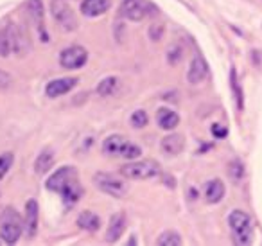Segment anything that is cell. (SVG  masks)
Returning <instances> with one entry per match:
<instances>
[{"instance_id": "cell-15", "label": "cell", "mask_w": 262, "mask_h": 246, "mask_svg": "<svg viewBox=\"0 0 262 246\" xmlns=\"http://www.w3.org/2000/svg\"><path fill=\"white\" fill-rule=\"evenodd\" d=\"M124 230H126V216H124V214H115V216H112L108 232H106V241L108 242L119 241V237L124 234Z\"/></svg>"}, {"instance_id": "cell-30", "label": "cell", "mask_w": 262, "mask_h": 246, "mask_svg": "<svg viewBox=\"0 0 262 246\" xmlns=\"http://www.w3.org/2000/svg\"><path fill=\"white\" fill-rule=\"evenodd\" d=\"M0 38H2V33H0Z\"/></svg>"}, {"instance_id": "cell-21", "label": "cell", "mask_w": 262, "mask_h": 246, "mask_svg": "<svg viewBox=\"0 0 262 246\" xmlns=\"http://www.w3.org/2000/svg\"><path fill=\"white\" fill-rule=\"evenodd\" d=\"M27 11H29L33 22L36 24L38 31H43V6H41V0H29L27 2Z\"/></svg>"}, {"instance_id": "cell-29", "label": "cell", "mask_w": 262, "mask_h": 246, "mask_svg": "<svg viewBox=\"0 0 262 246\" xmlns=\"http://www.w3.org/2000/svg\"><path fill=\"white\" fill-rule=\"evenodd\" d=\"M9 83H11V76L6 74L4 70H0V88H8Z\"/></svg>"}, {"instance_id": "cell-27", "label": "cell", "mask_w": 262, "mask_h": 246, "mask_svg": "<svg viewBox=\"0 0 262 246\" xmlns=\"http://www.w3.org/2000/svg\"><path fill=\"white\" fill-rule=\"evenodd\" d=\"M131 124H133V128H144L147 124V113L144 110H137L131 115Z\"/></svg>"}, {"instance_id": "cell-6", "label": "cell", "mask_w": 262, "mask_h": 246, "mask_svg": "<svg viewBox=\"0 0 262 246\" xmlns=\"http://www.w3.org/2000/svg\"><path fill=\"white\" fill-rule=\"evenodd\" d=\"M120 174L127 180H149L160 174V166L155 160H140V162H131L120 167Z\"/></svg>"}, {"instance_id": "cell-8", "label": "cell", "mask_w": 262, "mask_h": 246, "mask_svg": "<svg viewBox=\"0 0 262 246\" xmlns=\"http://www.w3.org/2000/svg\"><path fill=\"white\" fill-rule=\"evenodd\" d=\"M94 183L99 191L106 192L110 196H115V198H122L127 194V183L122 180H119L117 176L110 173H97L94 176Z\"/></svg>"}, {"instance_id": "cell-12", "label": "cell", "mask_w": 262, "mask_h": 246, "mask_svg": "<svg viewBox=\"0 0 262 246\" xmlns=\"http://www.w3.org/2000/svg\"><path fill=\"white\" fill-rule=\"evenodd\" d=\"M110 8H112V0H83L81 13L88 18H95V16L104 15Z\"/></svg>"}, {"instance_id": "cell-4", "label": "cell", "mask_w": 262, "mask_h": 246, "mask_svg": "<svg viewBox=\"0 0 262 246\" xmlns=\"http://www.w3.org/2000/svg\"><path fill=\"white\" fill-rule=\"evenodd\" d=\"M228 224L232 228L233 242L235 244H250L251 242V219L243 210H233L228 216Z\"/></svg>"}, {"instance_id": "cell-10", "label": "cell", "mask_w": 262, "mask_h": 246, "mask_svg": "<svg viewBox=\"0 0 262 246\" xmlns=\"http://www.w3.org/2000/svg\"><path fill=\"white\" fill-rule=\"evenodd\" d=\"M20 42H22V33H20L16 26L9 24L4 33H2V38H0V56L8 58L13 52L20 51Z\"/></svg>"}, {"instance_id": "cell-1", "label": "cell", "mask_w": 262, "mask_h": 246, "mask_svg": "<svg viewBox=\"0 0 262 246\" xmlns=\"http://www.w3.org/2000/svg\"><path fill=\"white\" fill-rule=\"evenodd\" d=\"M47 189L61 194L63 203L67 207H72L83 194V187L77 180V171L70 166L59 167L47 180Z\"/></svg>"}, {"instance_id": "cell-2", "label": "cell", "mask_w": 262, "mask_h": 246, "mask_svg": "<svg viewBox=\"0 0 262 246\" xmlns=\"http://www.w3.org/2000/svg\"><path fill=\"white\" fill-rule=\"evenodd\" d=\"M102 151L108 156H120L126 160H135L142 155V149L120 135H112L102 142Z\"/></svg>"}, {"instance_id": "cell-22", "label": "cell", "mask_w": 262, "mask_h": 246, "mask_svg": "<svg viewBox=\"0 0 262 246\" xmlns=\"http://www.w3.org/2000/svg\"><path fill=\"white\" fill-rule=\"evenodd\" d=\"M158 246H180L182 244V237H180L178 232L174 230H167L158 237L157 241Z\"/></svg>"}, {"instance_id": "cell-23", "label": "cell", "mask_w": 262, "mask_h": 246, "mask_svg": "<svg viewBox=\"0 0 262 246\" xmlns=\"http://www.w3.org/2000/svg\"><path fill=\"white\" fill-rule=\"evenodd\" d=\"M117 87H119V79L113 77V76H110V77H104V79L97 85V92L106 97V95H112L113 92L117 90Z\"/></svg>"}, {"instance_id": "cell-13", "label": "cell", "mask_w": 262, "mask_h": 246, "mask_svg": "<svg viewBox=\"0 0 262 246\" xmlns=\"http://www.w3.org/2000/svg\"><path fill=\"white\" fill-rule=\"evenodd\" d=\"M24 227H26L27 237H34L38 232V201L36 199H29L26 203V221H24Z\"/></svg>"}, {"instance_id": "cell-18", "label": "cell", "mask_w": 262, "mask_h": 246, "mask_svg": "<svg viewBox=\"0 0 262 246\" xmlns=\"http://www.w3.org/2000/svg\"><path fill=\"white\" fill-rule=\"evenodd\" d=\"M77 227L86 232H95L101 227V217H99L97 214L90 212V210H84V212H81L79 217H77Z\"/></svg>"}, {"instance_id": "cell-25", "label": "cell", "mask_w": 262, "mask_h": 246, "mask_svg": "<svg viewBox=\"0 0 262 246\" xmlns=\"http://www.w3.org/2000/svg\"><path fill=\"white\" fill-rule=\"evenodd\" d=\"M13 160H15L13 153H4V155H0V180H2V178L6 176V173L11 169Z\"/></svg>"}, {"instance_id": "cell-19", "label": "cell", "mask_w": 262, "mask_h": 246, "mask_svg": "<svg viewBox=\"0 0 262 246\" xmlns=\"http://www.w3.org/2000/svg\"><path fill=\"white\" fill-rule=\"evenodd\" d=\"M183 146H185V138L178 133L167 135V137H164V140H162V149H164L165 153H169V155H178L183 149Z\"/></svg>"}, {"instance_id": "cell-14", "label": "cell", "mask_w": 262, "mask_h": 246, "mask_svg": "<svg viewBox=\"0 0 262 246\" xmlns=\"http://www.w3.org/2000/svg\"><path fill=\"white\" fill-rule=\"evenodd\" d=\"M208 74V67H207V61H205L201 56H196L190 63V69H189V74H187V79L189 83L196 85V83H201V81L207 77Z\"/></svg>"}, {"instance_id": "cell-24", "label": "cell", "mask_w": 262, "mask_h": 246, "mask_svg": "<svg viewBox=\"0 0 262 246\" xmlns=\"http://www.w3.org/2000/svg\"><path fill=\"white\" fill-rule=\"evenodd\" d=\"M230 83H232V90H233V97H235V102H237V108L243 110V108H244L243 90H241L239 81H237V72H235V69H232V72H230Z\"/></svg>"}, {"instance_id": "cell-3", "label": "cell", "mask_w": 262, "mask_h": 246, "mask_svg": "<svg viewBox=\"0 0 262 246\" xmlns=\"http://www.w3.org/2000/svg\"><path fill=\"white\" fill-rule=\"evenodd\" d=\"M24 221L20 214L15 209H4L0 214V237L4 239L8 244H13L20 239L24 232Z\"/></svg>"}, {"instance_id": "cell-5", "label": "cell", "mask_w": 262, "mask_h": 246, "mask_svg": "<svg viewBox=\"0 0 262 246\" xmlns=\"http://www.w3.org/2000/svg\"><path fill=\"white\" fill-rule=\"evenodd\" d=\"M155 13H157V6L149 0H124L120 4V16L131 22L146 20Z\"/></svg>"}, {"instance_id": "cell-20", "label": "cell", "mask_w": 262, "mask_h": 246, "mask_svg": "<svg viewBox=\"0 0 262 246\" xmlns=\"http://www.w3.org/2000/svg\"><path fill=\"white\" fill-rule=\"evenodd\" d=\"M54 166V153L52 149H43V151L38 155L36 162H34V171L36 174H45L47 171H51V167Z\"/></svg>"}, {"instance_id": "cell-26", "label": "cell", "mask_w": 262, "mask_h": 246, "mask_svg": "<svg viewBox=\"0 0 262 246\" xmlns=\"http://www.w3.org/2000/svg\"><path fill=\"white\" fill-rule=\"evenodd\" d=\"M228 174H230V178L232 180H241L243 178V174H244V167H243V163L239 162V160H235V162H232L230 163V167H228Z\"/></svg>"}, {"instance_id": "cell-28", "label": "cell", "mask_w": 262, "mask_h": 246, "mask_svg": "<svg viewBox=\"0 0 262 246\" xmlns=\"http://www.w3.org/2000/svg\"><path fill=\"white\" fill-rule=\"evenodd\" d=\"M212 133H214V137H217V138H225L226 135H228V130H226L225 126L214 124V126H212Z\"/></svg>"}, {"instance_id": "cell-16", "label": "cell", "mask_w": 262, "mask_h": 246, "mask_svg": "<svg viewBox=\"0 0 262 246\" xmlns=\"http://www.w3.org/2000/svg\"><path fill=\"white\" fill-rule=\"evenodd\" d=\"M157 119H158V126H160L162 130H165V131L174 130V128L180 124V115L176 112H172V110H169V108H160V110H158Z\"/></svg>"}, {"instance_id": "cell-11", "label": "cell", "mask_w": 262, "mask_h": 246, "mask_svg": "<svg viewBox=\"0 0 262 246\" xmlns=\"http://www.w3.org/2000/svg\"><path fill=\"white\" fill-rule=\"evenodd\" d=\"M77 85V79L76 77H61V79H54L45 87V94L49 97H61V95L69 94L74 87Z\"/></svg>"}, {"instance_id": "cell-7", "label": "cell", "mask_w": 262, "mask_h": 246, "mask_svg": "<svg viewBox=\"0 0 262 246\" xmlns=\"http://www.w3.org/2000/svg\"><path fill=\"white\" fill-rule=\"evenodd\" d=\"M51 13L54 16L56 22L61 26L65 31H74L77 27V18L74 13L72 6L69 4V0H52Z\"/></svg>"}, {"instance_id": "cell-9", "label": "cell", "mask_w": 262, "mask_h": 246, "mask_svg": "<svg viewBox=\"0 0 262 246\" xmlns=\"http://www.w3.org/2000/svg\"><path fill=\"white\" fill-rule=\"evenodd\" d=\"M86 59H88L86 49L79 47V45L65 49V51H61V54H59V63H61V67L63 69H70V70L81 69V67L86 63Z\"/></svg>"}, {"instance_id": "cell-17", "label": "cell", "mask_w": 262, "mask_h": 246, "mask_svg": "<svg viewBox=\"0 0 262 246\" xmlns=\"http://www.w3.org/2000/svg\"><path fill=\"white\" fill-rule=\"evenodd\" d=\"M225 196V183L221 180H210L207 185H205V199L207 203H217L223 199Z\"/></svg>"}]
</instances>
